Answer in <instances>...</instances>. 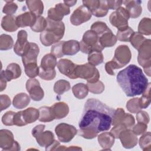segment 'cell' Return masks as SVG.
I'll return each instance as SVG.
<instances>
[{
    "label": "cell",
    "mask_w": 151,
    "mask_h": 151,
    "mask_svg": "<svg viewBox=\"0 0 151 151\" xmlns=\"http://www.w3.org/2000/svg\"><path fill=\"white\" fill-rule=\"evenodd\" d=\"M132 54L129 47L126 45H120L115 50L113 59L122 68L130 62Z\"/></svg>",
    "instance_id": "obj_12"
},
{
    "label": "cell",
    "mask_w": 151,
    "mask_h": 151,
    "mask_svg": "<svg viewBox=\"0 0 151 151\" xmlns=\"http://www.w3.org/2000/svg\"><path fill=\"white\" fill-rule=\"evenodd\" d=\"M137 61L145 73L150 77V67H151V40L146 39L139 48Z\"/></svg>",
    "instance_id": "obj_5"
},
{
    "label": "cell",
    "mask_w": 151,
    "mask_h": 151,
    "mask_svg": "<svg viewBox=\"0 0 151 151\" xmlns=\"http://www.w3.org/2000/svg\"><path fill=\"white\" fill-rule=\"evenodd\" d=\"M56 72L55 70H44L40 68L38 76L44 80H51L55 77Z\"/></svg>",
    "instance_id": "obj_51"
},
{
    "label": "cell",
    "mask_w": 151,
    "mask_h": 151,
    "mask_svg": "<svg viewBox=\"0 0 151 151\" xmlns=\"http://www.w3.org/2000/svg\"><path fill=\"white\" fill-rule=\"evenodd\" d=\"M45 126L44 124H38L35 126L32 130V135L33 137H36L38 134L42 132L45 129Z\"/></svg>",
    "instance_id": "obj_60"
},
{
    "label": "cell",
    "mask_w": 151,
    "mask_h": 151,
    "mask_svg": "<svg viewBox=\"0 0 151 151\" xmlns=\"http://www.w3.org/2000/svg\"><path fill=\"white\" fill-rule=\"evenodd\" d=\"M24 68L26 75L31 78H35L39 75L40 67L37 63H29L24 65Z\"/></svg>",
    "instance_id": "obj_40"
},
{
    "label": "cell",
    "mask_w": 151,
    "mask_h": 151,
    "mask_svg": "<svg viewBox=\"0 0 151 151\" xmlns=\"http://www.w3.org/2000/svg\"><path fill=\"white\" fill-rule=\"evenodd\" d=\"M147 129V124L138 122L136 125L133 126L132 131L135 134H136L137 136H139V135L143 134V133L146 132Z\"/></svg>",
    "instance_id": "obj_55"
},
{
    "label": "cell",
    "mask_w": 151,
    "mask_h": 151,
    "mask_svg": "<svg viewBox=\"0 0 151 151\" xmlns=\"http://www.w3.org/2000/svg\"><path fill=\"white\" fill-rule=\"evenodd\" d=\"M26 4L29 11L37 16H40L44 11V4L40 0H28Z\"/></svg>",
    "instance_id": "obj_30"
},
{
    "label": "cell",
    "mask_w": 151,
    "mask_h": 151,
    "mask_svg": "<svg viewBox=\"0 0 151 151\" xmlns=\"http://www.w3.org/2000/svg\"><path fill=\"white\" fill-rule=\"evenodd\" d=\"M25 86L30 98L34 101H40L44 98V92L38 80L34 78L28 79L26 82Z\"/></svg>",
    "instance_id": "obj_10"
},
{
    "label": "cell",
    "mask_w": 151,
    "mask_h": 151,
    "mask_svg": "<svg viewBox=\"0 0 151 151\" xmlns=\"http://www.w3.org/2000/svg\"><path fill=\"white\" fill-rule=\"evenodd\" d=\"M15 142L11 131L7 129L0 130V147L3 151L12 150Z\"/></svg>",
    "instance_id": "obj_16"
},
{
    "label": "cell",
    "mask_w": 151,
    "mask_h": 151,
    "mask_svg": "<svg viewBox=\"0 0 151 151\" xmlns=\"http://www.w3.org/2000/svg\"><path fill=\"white\" fill-rule=\"evenodd\" d=\"M109 28L106 24L102 21H96L94 22L91 26V30L95 32L99 37L107 31Z\"/></svg>",
    "instance_id": "obj_44"
},
{
    "label": "cell",
    "mask_w": 151,
    "mask_h": 151,
    "mask_svg": "<svg viewBox=\"0 0 151 151\" xmlns=\"http://www.w3.org/2000/svg\"><path fill=\"white\" fill-rule=\"evenodd\" d=\"M120 139L122 146L126 149H131L136 146L138 142L137 135L135 134L130 129H126L119 134Z\"/></svg>",
    "instance_id": "obj_15"
},
{
    "label": "cell",
    "mask_w": 151,
    "mask_h": 151,
    "mask_svg": "<svg viewBox=\"0 0 151 151\" xmlns=\"http://www.w3.org/2000/svg\"><path fill=\"white\" fill-rule=\"evenodd\" d=\"M27 38L28 34L25 30H20L18 32L17 40L14 47V51L17 55L22 57L29 50L30 42Z\"/></svg>",
    "instance_id": "obj_11"
},
{
    "label": "cell",
    "mask_w": 151,
    "mask_h": 151,
    "mask_svg": "<svg viewBox=\"0 0 151 151\" xmlns=\"http://www.w3.org/2000/svg\"><path fill=\"white\" fill-rule=\"evenodd\" d=\"M78 134L87 139H92L97 136L98 133L94 130L88 129H80L77 130Z\"/></svg>",
    "instance_id": "obj_50"
},
{
    "label": "cell",
    "mask_w": 151,
    "mask_h": 151,
    "mask_svg": "<svg viewBox=\"0 0 151 151\" xmlns=\"http://www.w3.org/2000/svg\"><path fill=\"white\" fill-rule=\"evenodd\" d=\"M21 111L22 119L25 125L35 122L39 119V110L35 108L29 107Z\"/></svg>",
    "instance_id": "obj_24"
},
{
    "label": "cell",
    "mask_w": 151,
    "mask_h": 151,
    "mask_svg": "<svg viewBox=\"0 0 151 151\" xmlns=\"http://www.w3.org/2000/svg\"><path fill=\"white\" fill-rule=\"evenodd\" d=\"M76 75L77 78L84 79L89 83H94L99 80L100 73L95 66L90 63L77 65Z\"/></svg>",
    "instance_id": "obj_6"
},
{
    "label": "cell",
    "mask_w": 151,
    "mask_h": 151,
    "mask_svg": "<svg viewBox=\"0 0 151 151\" xmlns=\"http://www.w3.org/2000/svg\"><path fill=\"white\" fill-rule=\"evenodd\" d=\"M109 9L107 1H100L99 8L92 14V15L97 17H103L107 14Z\"/></svg>",
    "instance_id": "obj_46"
},
{
    "label": "cell",
    "mask_w": 151,
    "mask_h": 151,
    "mask_svg": "<svg viewBox=\"0 0 151 151\" xmlns=\"http://www.w3.org/2000/svg\"><path fill=\"white\" fill-rule=\"evenodd\" d=\"M71 88L70 83L65 80H59L56 81L54 86V92L58 94L62 95L64 93L68 91Z\"/></svg>",
    "instance_id": "obj_33"
},
{
    "label": "cell",
    "mask_w": 151,
    "mask_h": 151,
    "mask_svg": "<svg viewBox=\"0 0 151 151\" xmlns=\"http://www.w3.org/2000/svg\"><path fill=\"white\" fill-rule=\"evenodd\" d=\"M146 38L143 35L138 32H134L130 38V42L132 45L136 50H138Z\"/></svg>",
    "instance_id": "obj_42"
},
{
    "label": "cell",
    "mask_w": 151,
    "mask_h": 151,
    "mask_svg": "<svg viewBox=\"0 0 151 151\" xmlns=\"http://www.w3.org/2000/svg\"><path fill=\"white\" fill-rule=\"evenodd\" d=\"M1 27L7 32H14L19 28L16 23V17L14 15H5L1 20Z\"/></svg>",
    "instance_id": "obj_29"
},
{
    "label": "cell",
    "mask_w": 151,
    "mask_h": 151,
    "mask_svg": "<svg viewBox=\"0 0 151 151\" xmlns=\"http://www.w3.org/2000/svg\"><path fill=\"white\" fill-rule=\"evenodd\" d=\"M134 31L130 27H128L126 29L119 31L117 30L116 38L120 41L128 42L130 41V38L132 35L133 34Z\"/></svg>",
    "instance_id": "obj_41"
},
{
    "label": "cell",
    "mask_w": 151,
    "mask_h": 151,
    "mask_svg": "<svg viewBox=\"0 0 151 151\" xmlns=\"http://www.w3.org/2000/svg\"><path fill=\"white\" fill-rule=\"evenodd\" d=\"M15 112L13 111H6L2 117V122L5 126H13L14 118Z\"/></svg>",
    "instance_id": "obj_53"
},
{
    "label": "cell",
    "mask_w": 151,
    "mask_h": 151,
    "mask_svg": "<svg viewBox=\"0 0 151 151\" xmlns=\"http://www.w3.org/2000/svg\"><path fill=\"white\" fill-rule=\"evenodd\" d=\"M39 121L41 122H50L55 119L52 113L51 107L42 106L39 109Z\"/></svg>",
    "instance_id": "obj_32"
},
{
    "label": "cell",
    "mask_w": 151,
    "mask_h": 151,
    "mask_svg": "<svg viewBox=\"0 0 151 151\" xmlns=\"http://www.w3.org/2000/svg\"><path fill=\"white\" fill-rule=\"evenodd\" d=\"M14 41L11 36L7 34H1L0 36V50H8L13 47Z\"/></svg>",
    "instance_id": "obj_38"
},
{
    "label": "cell",
    "mask_w": 151,
    "mask_h": 151,
    "mask_svg": "<svg viewBox=\"0 0 151 151\" xmlns=\"http://www.w3.org/2000/svg\"><path fill=\"white\" fill-rule=\"evenodd\" d=\"M30 97L25 93H20L15 96L13 99L12 104L18 109L25 108L30 103Z\"/></svg>",
    "instance_id": "obj_28"
},
{
    "label": "cell",
    "mask_w": 151,
    "mask_h": 151,
    "mask_svg": "<svg viewBox=\"0 0 151 151\" xmlns=\"http://www.w3.org/2000/svg\"><path fill=\"white\" fill-rule=\"evenodd\" d=\"M21 75V68L20 66L14 63H10L6 67L5 70H2L0 76H2L7 81L19 78Z\"/></svg>",
    "instance_id": "obj_17"
},
{
    "label": "cell",
    "mask_w": 151,
    "mask_h": 151,
    "mask_svg": "<svg viewBox=\"0 0 151 151\" xmlns=\"http://www.w3.org/2000/svg\"><path fill=\"white\" fill-rule=\"evenodd\" d=\"M77 65L68 59H61L57 63L59 71L71 79H76V70Z\"/></svg>",
    "instance_id": "obj_14"
},
{
    "label": "cell",
    "mask_w": 151,
    "mask_h": 151,
    "mask_svg": "<svg viewBox=\"0 0 151 151\" xmlns=\"http://www.w3.org/2000/svg\"><path fill=\"white\" fill-rule=\"evenodd\" d=\"M64 41H59L54 44L51 48V53L53 54L56 58H61L64 55L63 52V47Z\"/></svg>",
    "instance_id": "obj_48"
},
{
    "label": "cell",
    "mask_w": 151,
    "mask_h": 151,
    "mask_svg": "<svg viewBox=\"0 0 151 151\" xmlns=\"http://www.w3.org/2000/svg\"><path fill=\"white\" fill-rule=\"evenodd\" d=\"M142 96L139 98V104L141 109L147 108L150 104V83H149L147 87L144 90Z\"/></svg>",
    "instance_id": "obj_35"
},
{
    "label": "cell",
    "mask_w": 151,
    "mask_h": 151,
    "mask_svg": "<svg viewBox=\"0 0 151 151\" xmlns=\"http://www.w3.org/2000/svg\"><path fill=\"white\" fill-rule=\"evenodd\" d=\"M5 2L6 4L3 7L2 12L6 14V15H13L18 9L17 5L12 1H6Z\"/></svg>",
    "instance_id": "obj_47"
},
{
    "label": "cell",
    "mask_w": 151,
    "mask_h": 151,
    "mask_svg": "<svg viewBox=\"0 0 151 151\" xmlns=\"http://www.w3.org/2000/svg\"><path fill=\"white\" fill-rule=\"evenodd\" d=\"M59 146H60V142L55 140L54 143L50 146L45 149V150H56Z\"/></svg>",
    "instance_id": "obj_61"
},
{
    "label": "cell",
    "mask_w": 151,
    "mask_h": 151,
    "mask_svg": "<svg viewBox=\"0 0 151 151\" xmlns=\"http://www.w3.org/2000/svg\"><path fill=\"white\" fill-rule=\"evenodd\" d=\"M11 104L9 97L6 94H1L0 96V108L1 111L8 108Z\"/></svg>",
    "instance_id": "obj_56"
},
{
    "label": "cell",
    "mask_w": 151,
    "mask_h": 151,
    "mask_svg": "<svg viewBox=\"0 0 151 151\" xmlns=\"http://www.w3.org/2000/svg\"><path fill=\"white\" fill-rule=\"evenodd\" d=\"M52 113L55 119H61L66 117L69 113V107L64 102H58L51 106Z\"/></svg>",
    "instance_id": "obj_21"
},
{
    "label": "cell",
    "mask_w": 151,
    "mask_h": 151,
    "mask_svg": "<svg viewBox=\"0 0 151 151\" xmlns=\"http://www.w3.org/2000/svg\"><path fill=\"white\" fill-rule=\"evenodd\" d=\"M127 110L132 113H137L142 110L139 104V98L134 97L130 99L126 103Z\"/></svg>",
    "instance_id": "obj_43"
},
{
    "label": "cell",
    "mask_w": 151,
    "mask_h": 151,
    "mask_svg": "<svg viewBox=\"0 0 151 151\" xmlns=\"http://www.w3.org/2000/svg\"><path fill=\"white\" fill-rule=\"evenodd\" d=\"M57 64V58L51 53H48L42 57L39 67L44 70H55Z\"/></svg>",
    "instance_id": "obj_27"
},
{
    "label": "cell",
    "mask_w": 151,
    "mask_h": 151,
    "mask_svg": "<svg viewBox=\"0 0 151 151\" xmlns=\"http://www.w3.org/2000/svg\"><path fill=\"white\" fill-rule=\"evenodd\" d=\"M138 32L145 35L151 34V20L149 18L142 19L138 25Z\"/></svg>",
    "instance_id": "obj_34"
},
{
    "label": "cell",
    "mask_w": 151,
    "mask_h": 151,
    "mask_svg": "<svg viewBox=\"0 0 151 151\" xmlns=\"http://www.w3.org/2000/svg\"><path fill=\"white\" fill-rule=\"evenodd\" d=\"M107 6L109 9H117L123 4L122 1H107Z\"/></svg>",
    "instance_id": "obj_59"
},
{
    "label": "cell",
    "mask_w": 151,
    "mask_h": 151,
    "mask_svg": "<svg viewBox=\"0 0 151 151\" xmlns=\"http://www.w3.org/2000/svg\"><path fill=\"white\" fill-rule=\"evenodd\" d=\"M70 13L69 6L64 3H58L55 7L48 9L47 18L54 21H61L64 16L68 15Z\"/></svg>",
    "instance_id": "obj_13"
},
{
    "label": "cell",
    "mask_w": 151,
    "mask_h": 151,
    "mask_svg": "<svg viewBox=\"0 0 151 151\" xmlns=\"http://www.w3.org/2000/svg\"><path fill=\"white\" fill-rule=\"evenodd\" d=\"M134 123L135 120L133 116H132L130 114L125 113L121 124H123L126 127V129H130L134 125Z\"/></svg>",
    "instance_id": "obj_54"
},
{
    "label": "cell",
    "mask_w": 151,
    "mask_h": 151,
    "mask_svg": "<svg viewBox=\"0 0 151 151\" xmlns=\"http://www.w3.org/2000/svg\"><path fill=\"white\" fill-rule=\"evenodd\" d=\"M7 81L1 76H0V91H2L6 88Z\"/></svg>",
    "instance_id": "obj_62"
},
{
    "label": "cell",
    "mask_w": 151,
    "mask_h": 151,
    "mask_svg": "<svg viewBox=\"0 0 151 151\" xmlns=\"http://www.w3.org/2000/svg\"><path fill=\"white\" fill-rule=\"evenodd\" d=\"M115 110L96 99H88L79 122L80 129H88L97 133L108 130Z\"/></svg>",
    "instance_id": "obj_1"
},
{
    "label": "cell",
    "mask_w": 151,
    "mask_h": 151,
    "mask_svg": "<svg viewBox=\"0 0 151 151\" xmlns=\"http://www.w3.org/2000/svg\"><path fill=\"white\" fill-rule=\"evenodd\" d=\"M77 2V1H64L63 3L67 5V6H74Z\"/></svg>",
    "instance_id": "obj_63"
},
{
    "label": "cell",
    "mask_w": 151,
    "mask_h": 151,
    "mask_svg": "<svg viewBox=\"0 0 151 151\" xmlns=\"http://www.w3.org/2000/svg\"><path fill=\"white\" fill-rule=\"evenodd\" d=\"M91 15L90 11L86 6L81 5L73 11L70 17V22L73 25L78 26L90 20Z\"/></svg>",
    "instance_id": "obj_9"
},
{
    "label": "cell",
    "mask_w": 151,
    "mask_h": 151,
    "mask_svg": "<svg viewBox=\"0 0 151 151\" xmlns=\"http://www.w3.org/2000/svg\"><path fill=\"white\" fill-rule=\"evenodd\" d=\"M124 114L125 111L122 108H117L116 110H115L113 116L111 125L114 126L121 124Z\"/></svg>",
    "instance_id": "obj_49"
},
{
    "label": "cell",
    "mask_w": 151,
    "mask_h": 151,
    "mask_svg": "<svg viewBox=\"0 0 151 151\" xmlns=\"http://www.w3.org/2000/svg\"><path fill=\"white\" fill-rule=\"evenodd\" d=\"M126 128L123 124H119L116 126H114L111 129L110 133L114 136L115 139H118L120 133Z\"/></svg>",
    "instance_id": "obj_58"
},
{
    "label": "cell",
    "mask_w": 151,
    "mask_h": 151,
    "mask_svg": "<svg viewBox=\"0 0 151 151\" xmlns=\"http://www.w3.org/2000/svg\"><path fill=\"white\" fill-rule=\"evenodd\" d=\"M35 138L37 143L41 147H45V149L50 146L55 141L54 134L50 130L43 131Z\"/></svg>",
    "instance_id": "obj_22"
},
{
    "label": "cell",
    "mask_w": 151,
    "mask_h": 151,
    "mask_svg": "<svg viewBox=\"0 0 151 151\" xmlns=\"http://www.w3.org/2000/svg\"><path fill=\"white\" fill-rule=\"evenodd\" d=\"M98 142L103 150H111L114 143L115 137L110 132H103L98 136Z\"/></svg>",
    "instance_id": "obj_23"
},
{
    "label": "cell",
    "mask_w": 151,
    "mask_h": 151,
    "mask_svg": "<svg viewBox=\"0 0 151 151\" xmlns=\"http://www.w3.org/2000/svg\"><path fill=\"white\" fill-rule=\"evenodd\" d=\"M129 14L125 8L120 6L113 12L109 17V21L111 25L115 27L118 30L122 31L126 29L128 26Z\"/></svg>",
    "instance_id": "obj_7"
},
{
    "label": "cell",
    "mask_w": 151,
    "mask_h": 151,
    "mask_svg": "<svg viewBox=\"0 0 151 151\" xmlns=\"http://www.w3.org/2000/svg\"><path fill=\"white\" fill-rule=\"evenodd\" d=\"M116 79L119 85L128 97L142 94L149 83L142 69L134 64H130L120 71Z\"/></svg>",
    "instance_id": "obj_2"
},
{
    "label": "cell",
    "mask_w": 151,
    "mask_h": 151,
    "mask_svg": "<svg viewBox=\"0 0 151 151\" xmlns=\"http://www.w3.org/2000/svg\"><path fill=\"white\" fill-rule=\"evenodd\" d=\"M87 60L88 63L96 66L103 62L104 57L101 51H92L88 54Z\"/></svg>",
    "instance_id": "obj_37"
},
{
    "label": "cell",
    "mask_w": 151,
    "mask_h": 151,
    "mask_svg": "<svg viewBox=\"0 0 151 151\" xmlns=\"http://www.w3.org/2000/svg\"><path fill=\"white\" fill-rule=\"evenodd\" d=\"M117 40L116 36L113 34L110 28L99 36V42L104 48L114 46L116 44Z\"/></svg>",
    "instance_id": "obj_25"
},
{
    "label": "cell",
    "mask_w": 151,
    "mask_h": 151,
    "mask_svg": "<svg viewBox=\"0 0 151 151\" xmlns=\"http://www.w3.org/2000/svg\"><path fill=\"white\" fill-rule=\"evenodd\" d=\"M55 132L60 142L68 143L77 134V130L73 125L61 123L55 127Z\"/></svg>",
    "instance_id": "obj_8"
},
{
    "label": "cell",
    "mask_w": 151,
    "mask_h": 151,
    "mask_svg": "<svg viewBox=\"0 0 151 151\" xmlns=\"http://www.w3.org/2000/svg\"><path fill=\"white\" fill-rule=\"evenodd\" d=\"M66 149L67 150H81V148L77 146H70L69 147H66Z\"/></svg>",
    "instance_id": "obj_64"
},
{
    "label": "cell",
    "mask_w": 151,
    "mask_h": 151,
    "mask_svg": "<svg viewBox=\"0 0 151 151\" xmlns=\"http://www.w3.org/2000/svg\"><path fill=\"white\" fill-rule=\"evenodd\" d=\"M122 67L118 64L117 62H116L113 59H112L111 61H109V62H107L105 64V70L107 74L111 75V76H114V70L115 69H119Z\"/></svg>",
    "instance_id": "obj_52"
},
{
    "label": "cell",
    "mask_w": 151,
    "mask_h": 151,
    "mask_svg": "<svg viewBox=\"0 0 151 151\" xmlns=\"http://www.w3.org/2000/svg\"><path fill=\"white\" fill-rule=\"evenodd\" d=\"M80 51V42L74 40L64 41L63 47L64 55H73Z\"/></svg>",
    "instance_id": "obj_26"
},
{
    "label": "cell",
    "mask_w": 151,
    "mask_h": 151,
    "mask_svg": "<svg viewBox=\"0 0 151 151\" xmlns=\"http://www.w3.org/2000/svg\"><path fill=\"white\" fill-rule=\"evenodd\" d=\"M72 91L74 97L78 99H83L87 96L88 88L87 84L81 83H77L72 87Z\"/></svg>",
    "instance_id": "obj_31"
},
{
    "label": "cell",
    "mask_w": 151,
    "mask_h": 151,
    "mask_svg": "<svg viewBox=\"0 0 151 151\" xmlns=\"http://www.w3.org/2000/svg\"><path fill=\"white\" fill-rule=\"evenodd\" d=\"M37 15L29 12H25L18 15L16 17V23L18 27L24 28L25 27H32L35 22Z\"/></svg>",
    "instance_id": "obj_20"
},
{
    "label": "cell",
    "mask_w": 151,
    "mask_h": 151,
    "mask_svg": "<svg viewBox=\"0 0 151 151\" xmlns=\"http://www.w3.org/2000/svg\"><path fill=\"white\" fill-rule=\"evenodd\" d=\"M136 120L137 122L148 124L149 122V116L148 113L143 110H140L137 113Z\"/></svg>",
    "instance_id": "obj_57"
},
{
    "label": "cell",
    "mask_w": 151,
    "mask_h": 151,
    "mask_svg": "<svg viewBox=\"0 0 151 151\" xmlns=\"http://www.w3.org/2000/svg\"><path fill=\"white\" fill-rule=\"evenodd\" d=\"M123 4L125 6V9L129 14V16L132 18H138L142 12V8L141 6V1H124Z\"/></svg>",
    "instance_id": "obj_18"
},
{
    "label": "cell",
    "mask_w": 151,
    "mask_h": 151,
    "mask_svg": "<svg viewBox=\"0 0 151 151\" xmlns=\"http://www.w3.org/2000/svg\"><path fill=\"white\" fill-rule=\"evenodd\" d=\"M88 91L93 94H100L104 90V85L101 81H98L94 83H87Z\"/></svg>",
    "instance_id": "obj_45"
},
{
    "label": "cell",
    "mask_w": 151,
    "mask_h": 151,
    "mask_svg": "<svg viewBox=\"0 0 151 151\" xmlns=\"http://www.w3.org/2000/svg\"><path fill=\"white\" fill-rule=\"evenodd\" d=\"M104 48L99 42V35L92 30H88L83 34L80 42V50L85 54H90L92 51H101Z\"/></svg>",
    "instance_id": "obj_4"
},
{
    "label": "cell",
    "mask_w": 151,
    "mask_h": 151,
    "mask_svg": "<svg viewBox=\"0 0 151 151\" xmlns=\"http://www.w3.org/2000/svg\"><path fill=\"white\" fill-rule=\"evenodd\" d=\"M40 48L34 42H30V47L26 54L22 57L24 66L29 63H37V57L39 54Z\"/></svg>",
    "instance_id": "obj_19"
},
{
    "label": "cell",
    "mask_w": 151,
    "mask_h": 151,
    "mask_svg": "<svg viewBox=\"0 0 151 151\" xmlns=\"http://www.w3.org/2000/svg\"><path fill=\"white\" fill-rule=\"evenodd\" d=\"M47 19L46 28L41 32L40 39L44 46H50L63 37L65 32V25L62 21H54Z\"/></svg>",
    "instance_id": "obj_3"
},
{
    "label": "cell",
    "mask_w": 151,
    "mask_h": 151,
    "mask_svg": "<svg viewBox=\"0 0 151 151\" xmlns=\"http://www.w3.org/2000/svg\"><path fill=\"white\" fill-rule=\"evenodd\" d=\"M47 19L42 16H37L35 24L31 27V30L37 32H42L47 27Z\"/></svg>",
    "instance_id": "obj_39"
},
{
    "label": "cell",
    "mask_w": 151,
    "mask_h": 151,
    "mask_svg": "<svg viewBox=\"0 0 151 151\" xmlns=\"http://www.w3.org/2000/svg\"><path fill=\"white\" fill-rule=\"evenodd\" d=\"M140 147L143 151H149L151 149V135L150 132H145L140 137L139 140Z\"/></svg>",
    "instance_id": "obj_36"
}]
</instances>
